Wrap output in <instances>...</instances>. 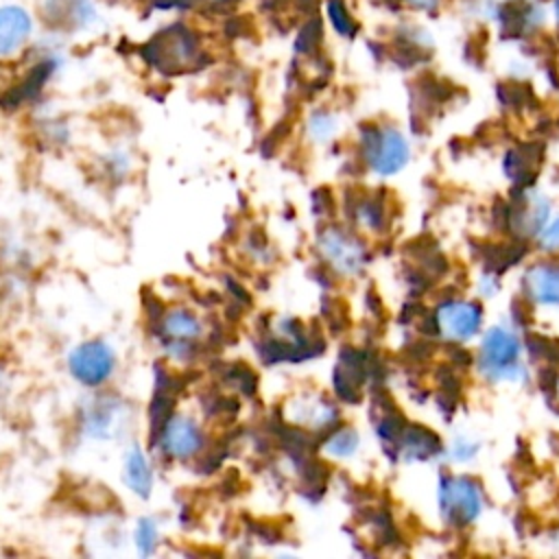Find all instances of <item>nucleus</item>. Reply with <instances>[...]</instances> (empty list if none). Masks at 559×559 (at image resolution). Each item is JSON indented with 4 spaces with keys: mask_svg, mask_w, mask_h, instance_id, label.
I'll list each match as a JSON object with an SVG mask.
<instances>
[{
    "mask_svg": "<svg viewBox=\"0 0 559 559\" xmlns=\"http://www.w3.org/2000/svg\"><path fill=\"white\" fill-rule=\"evenodd\" d=\"M476 450H478V445H476V443H465L463 439H459V441H456V445L452 448L454 459H459V461L474 456V452H476Z\"/></svg>",
    "mask_w": 559,
    "mask_h": 559,
    "instance_id": "nucleus-24",
    "label": "nucleus"
},
{
    "mask_svg": "<svg viewBox=\"0 0 559 559\" xmlns=\"http://www.w3.org/2000/svg\"><path fill=\"white\" fill-rule=\"evenodd\" d=\"M526 293L542 304H559V266L537 264L526 273Z\"/></svg>",
    "mask_w": 559,
    "mask_h": 559,
    "instance_id": "nucleus-14",
    "label": "nucleus"
},
{
    "mask_svg": "<svg viewBox=\"0 0 559 559\" xmlns=\"http://www.w3.org/2000/svg\"><path fill=\"white\" fill-rule=\"evenodd\" d=\"M162 452L177 461H190L203 450V430L188 415H170L157 430Z\"/></svg>",
    "mask_w": 559,
    "mask_h": 559,
    "instance_id": "nucleus-7",
    "label": "nucleus"
},
{
    "mask_svg": "<svg viewBox=\"0 0 559 559\" xmlns=\"http://www.w3.org/2000/svg\"><path fill=\"white\" fill-rule=\"evenodd\" d=\"M413 15H432L443 7V0H397Z\"/></svg>",
    "mask_w": 559,
    "mask_h": 559,
    "instance_id": "nucleus-22",
    "label": "nucleus"
},
{
    "mask_svg": "<svg viewBox=\"0 0 559 559\" xmlns=\"http://www.w3.org/2000/svg\"><path fill=\"white\" fill-rule=\"evenodd\" d=\"M362 157L378 175L397 173L408 159V144L393 127L367 124L360 129Z\"/></svg>",
    "mask_w": 559,
    "mask_h": 559,
    "instance_id": "nucleus-2",
    "label": "nucleus"
},
{
    "mask_svg": "<svg viewBox=\"0 0 559 559\" xmlns=\"http://www.w3.org/2000/svg\"><path fill=\"white\" fill-rule=\"evenodd\" d=\"M162 334L168 338L170 345H188L197 341L203 332L199 317L188 308H170L162 314L159 321Z\"/></svg>",
    "mask_w": 559,
    "mask_h": 559,
    "instance_id": "nucleus-12",
    "label": "nucleus"
},
{
    "mask_svg": "<svg viewBox=\"0 0 559 559\" xmlns=\"http://www.w3.org/2000/svg\"><path fill=\"white\" fill-rule=\"evenodd\" d=\"M539 245H542V249H548V251L559 249V218H557L550 227H546V229L542 231Z\"/></svg>",
    "mask_w": 559,
    "mask_h": 559,
    "instance_id": "nucleus-23",
    "label": "nucleus"
},
{
    "mask_svg": "<svg viewBox=\"0 0 559 559\" xmlns=\"http://www.w3.org/2000/svg\"><path fill=\"white\" fill-rule=\"evenodd\" d=\"M37 35V15L20 2L0 4V59H17Z\"/></svg>",
    "mask_w": 559,
    "mask_h": 559,
    "instance_id": "nucleus-6",
    "label": "nucleus"
},
{
    "mask_svg": "<svg viewBox=\"0 0 559 559\" xmlns=\"http://www.w3.org/2000/svg\"><path fill=\"white\" fill-rule=\"evenodd\" d=\"M358 448V432L354 428H336L334 432L328 435L325 443H323V450L330 454V456H336V459H345V456H352Z\"/></svg>",
    "mask_w": 559,
    "mask_h": 559,
    "instance_id": "nucleus-19",
    "label": "nucleus"
},
{
    "mask_svg": "<svg viewBox=\"0 0 559 559\" xmlns=\"http://www.w3.org/2000/svg\"><path fill=\"white\" fill-rule=\"evenodd\" d=\"M546 7H548V22L559 35V0H546Z\"/></svg>",
    "mask_w": 559,
    "mask_h": 559,
    "instance_id": "nucleus-25",
    "label": "nucleus"
},
{
    "mask_svg": "<svg viewBox=\"0 0 559 559\" xmlns=\"http://www.w3.org/2000/svg\"><path fill=\"white\" fill-rule=\"evenodd\" d=\"M443 518L454 526L469 524L480 511V491L467 478H443L439 489Z\"/></svg>",
    "mask_w": 559,
    "mask_h": 559,
    "instance_id": "nucleus-8",
    "label": "nucleus"
},
{
    "mask_svg": "<svg viewBox=\"0 0 559 559\" xmlns=\"http://www.w3.org/2000/svg\"><path fill=\"white\" fill-rule=\"evenodd\" d=\"M439 330L454 341H463L472 336L480 325V308L476 304L465 301H450L439 308L437 314Z\"/></svg>",
    "mask_w": 559,
    "mask_h": 559,
    "instance_id": "nucleus-10",
    "label": "nucleus"
},
{
    "mask_svg": "<svg viewBox=\"0 0 559 559\" xmlns=\"http://www.w3.org/2000/svg\"><path fill=\"white\" fill-rule=\"evenodd\" d=\"M336 127H338L336 116L325 111V109L312 111L310 118H308V135L314 142H328L336 133Z\"/></svg>",
    "mask_w": 559,
    "mask_h": 559,
    "instance_id": "nucleus-21",
    "label": "nucleus"
},
{
    "mask_svg": "<svg viewBox=\"0 0 559 559\" xmlns=\"http://www.w3.org/2000/svg\"><path fill=\"white\" fill-rule=\"evenodd\" d=\"M323 15L338 37L352 39L358 33V22L347 0H323Z\"/></svg>",
    "mask_w": 559,
    "mask_h": 559,
    "instance_id": "nucleus-17",
    "label": "nucleus"
},
{
    "mask_svg": "<svg viewBox=\"0 0 559 559\" xmlns=\"http://www.w3.org/2000/svg\"><path fill=\"white\" fill-rule=\"evenodd\" d=\"M520 341L513 332L493 328L487 332L480 347V369L491 380H515L522 378L524 371L518 365Z\"/></svg>",
    "mask_w": 559,
    "mask_h": 559,
    "instance_id": "nucleus-5",
    "label": "nucleus"
},
{
    "mask_svg": "<svg viewBox=\"0 0 559 559\" xmlns=\"http://www.w3.org/2000/svg\"><path fill=\"white\" fill-rule=\"evenodd\" d=\"M203 57L201 35L183 22L168 24L146 41V61L162 72H186Z\"/></svg>",
    "mask_w": 559,
    "mask_h": 559,
    "instance_id": "nucleus-1",
    "label": "nucleus"
},
{
    "mask_svg": "<svg viewBox=\"0 0 559 559\" xmlns=\"http://www.w3.org/2000/svg\"><path fill=\"white\" fill-rule=\"evenodd\" d=\"M37 17L57 33H81L100 22V9L96 0H37Z\"/></svg>",
    "mask_w": 559,
    "mask_h": 559,
    "instance_id": "nucleus-4",
    "label": "nucleus"
},
{
    "mask_svg": "<svg viewBox=\"0 0 559 559\" xmlns=\"http://www.w3.org/2000/svg\"><path fill=\"white\" fill-rule=\"evenodd\" d=\"M319 249L323 258L341 273H358L365 264V249L349 234L328 227L319 236Z\"/></svg>",
    "mask_w": 559,
    "mask_h": 559,
    "instance_id": "nucleus-9",
    "label": "nucleus"
},
{
    "mask_svg": "<svg viewBox=\"0 0 559 559\" xmlns=\"http://www.w3.org/2000/svg\"><path fill=\"white\" fill-rule=\"evenodd\" d=\"M157 542H159V528H157V522L148 515L140 518L133 526V544L138 548V552L142 557H148L155 552L157 548Z\"/></svg>",
    "mask_w": 559,
    "mask_h": 559,
    "instance_id": "nucleus-20",
    "label": "nucleus"
},
{
    "mask_svg": "<svg viewBox=\"0 0 559 559\" xmlns=\"http://www.w3.org/2000/svg\"><path fill=\"white\" fill-rule=\"evenodd\" d=\"M402 445H404L406 454L424 459L439 450V439L435 432H430L424 426H408L402 432Z\"/></svg>",
    "mask_w": 559,
    "mask_h": 559,
    "instance_id": "nucleus-18",
    "label": "nucleus"
},
{
    "mask_svg": "<svg viewBox=\"0 0 559 559\" xmlns=\"http://www.w3.org/2000/svg\"><path fill=\"white\" fill-rule=\"evenodd\" d=\"M122 483L140 500H148L153 493L155 476L146 459V452L140 445H129L122 456Z\"/></svg>",
    "mask_w": 559,
    "mask_h": 559,
    "instance_id": "nucleus-11",
    "label": "nucleus"
},
{
    "mask_svg": "<svg viewBox=\"0 0 559 559\" xmlns=\"http://www.w3.org/2000/svg\"><path fill=\"white\" fill-rule=\"evenodd\" d=\"M548 212V199L531 197L528 201H522L520 207L509 210V225L518 236H533L544 227Z\"/></svg>",
    "mask_w": 559,
    "mask_h": 559,
    "instance_id": "nucleus-13",
    "label": "nucleus"
},
{
    "mask_svg": "<svg viewBox=\"0 0 559 559\" xmlns=\"http://www.w3.org/2000/svg\"><path fill=\"white\" fill-rule=\"evenodd\" d=\"M68 371L81 386H103L116 371V354L107 341L87 338L68 354Z\"/></svg>",
    "mask_w": 559,
    "mask_h": 559,
    "instance_id": "nucleus-3",
    "label": "nucleus"
},
{
    "mask_svg": "<svg viewBox=\"0 0 559 559\" xmlns=\"http://www.w3.org/2000/svg\"><path fill=\"white\" fill-rule=\"evenodd\" d=\"M542 157V146L537 144H526L513 148L507 159H504V170L507 175L518 181L520 186H526L535 179V164Z\"/></svg>",
    "mask_w": 559,
    "mask_h": 559,
    "instance_id": "nucleus-15",
    "label": "nucleus"
},
{
    "mask_svg": "<svg viewBox=\"0 0 559 559\" xmlns=\"http://www.w3.org/2000/svg\"><path fill=\"white\" fill-rule=\"evenodd\" d=\"M539 382L544 384V389H550V386L559 384V378H557L555 369H544V371H542V376H539Z\"/></svg>",
    "mask_w": 559,
    "mask_h": 559,
    "instance_id": "nucleus-26",
    "label": "nucleus"
},
{
    "mask_svg": "<svg viewBox=\"0 0 559 559\" xmlns=\"http://www.w3.org/2000/svg\"><path fill=\"white\" fill-rule=\"evenodd\" d=\"M452 358H454V362H459V365H467L472 358H469V354H465L463 349H456L454 354H452Z\"/></svg>",
    "mask_w": 559,
    "mask_h": 559,
    "instance_id": "nucleus-27",
    "label": "nucleus"
},
{
    "mask_svg": "<svg viewBox=\"0 0 559 559\" xmlns=\"http://www.w3.org/2000/svg\"><path fill=\"white\" fill-rule=\"evenodd\" d=\"M118 411L107 400L92 404L83 415V432L90 439H109L111 430L116 428Z\"/></svg>",
    "mask_w": 559,
    "mask_h": 559,
    "instance_id": "nucleus-16",
    "label": "nucleus"
}]
</instances>
